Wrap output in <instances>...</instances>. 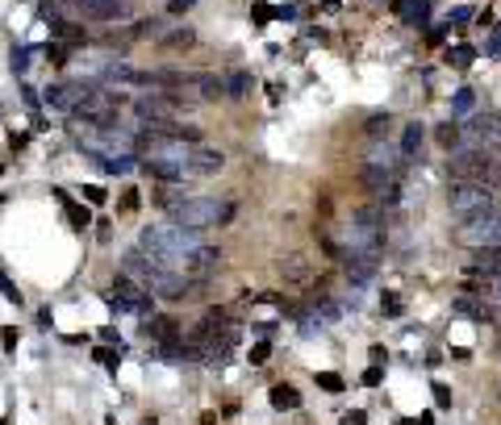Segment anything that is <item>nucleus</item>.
Masks as SVG:
<instances>
[{
    "mask_svg": "<svg viewBox=\"0 0 501 425\" xmlns=\"http://www.w3.org/2000/svg\"><path fill=\"white\" fill-rule=\"evenodd\" d=\"M318 388H326V392H343L347 384H343L339 371H318Z\"/></svg>",
    "mask_w": 501,
    "mask_h": 425,
    "instance_id": "obj_31",
    "label": "nucleus"
},
{
    "mask_svg": "<svg viewBox=\"0 0 501 425\" xmlns=\"http://www.w3.org/2000/svg\"><path fill=\"white\" fill-rule=\"evenodd\" d=\"M468 275H485V280H501V246L498 250H477Z\"/></svg>",
    "mask_w": 501,
    "mask_h": 425,
    "instance_id": "obj_16",
    "label": "nucleus"
},
{
    "mask_svg": "<svg viewBox=\"0 0 501 425\" xmlns=\"http://www.w3.org/2000/svg\"><path fill=\"white\" fill-rule=\"evenodd\" d=\"M472 21H477V13H472L468 4H460V8L447 13V25H472Z\"/></svg>",
    "mask_w": 501,
    "mask_h": 425,
    "instance_id": "obj_33",
    "label": "nucleus"
},
{
    "mask_svg": "<svg viewBox=\"0 0 501 425\" xmlns=\"http://www.w3.org/2000/svg\"><path fill=\"white\" fill-rule=\"evenodd\" d=\"M472 109H477V92H472V88L452 92V113H456V117H468Z\"/></svg>",
    "mask_w": 501,
    "mask_h": 425,
    "instance_id": "obj_23",
    "label": "nucleus"
},
{
    "mask_svg": "<svg viewBox=\"0 0 501 425\" xmlns=\"http://www.w3.org/2000/svg\"><path fill=\"white\" fill-rule=\"evenodd\" d=\"M330 242H334L339 259L343 255H380V246H385V209H376V205L351 209V217L330 234Z\"/></svg>",
    "mask_w": 501,
    "mask_h": 425,
    "instance_id": "obj_2",
    "label": "nucleus"
},
{
    "mask_svg": "<svg viewBox=\"0 0 501 425\" xmlns=\"http://www.w3.org/2000/svg\"><path fill=\"white\" fill-rule=\"evenodd\" d=\"M159 29H163V17H151V21H138V38H159Z\"/></svg>",
    "mask_w": 501,
    "mask_h": 425,
    "instance_id": "obj_35",
    "label": "nucleus"
},
{
    "mask_svg": "<svg viewBox=\"0 0 501 425\" xmlns=\"http://www.w3.org/2000/svg\"><path fill=\"white\" fill-rule=\"evenodd\" d=\"M151 200H155L163 213H171L176 205H184V200H188V192H184L180 184H163V188H155V192H151Z\"/></svg>",
    "mask_w": 501,
    "mask_h": 425,
    "instance_id": "obj_18",
    "label": "nucleus"
},
{
    "mask_svg": "<svg viewBox=\"0 0 501 425\" xmlns=\"http://www.w3.org/2000/svg\"><path fill=\"white\" fill-rule=\"evenodd\" d=\"M452 309H456L460 317H472V321H481V317H485V305H481V300H472V296H460Z\"/></svg>",
    "mask_w": 501,
    "mask_h": 425,
    "instance_id": "obj_27",
    "label": "nucleus"
},
{
    "mask_svg": "<svg viewBox=\"0 0 501 425\" xmlns=\"http://www.w3.org/2000/svg\"><path fill=\"white\" fill-rule=\"evenodd\" d=\"M117 355H121V351H113V346H96V351H92V359H96L100 367H109V371H117Z\"/></svg>",
    "mask_w": 501,
    "mask_h": 425,
    "instance_id": "obj_30",
    "label": "nucleus"
},
{
    "mask_svg": "<svg viewBox=\"0 0 501 425\" xmlns=\"http://www.w3.org/2000/svg\"><path fill=\"white\" fill-rule=\"evenodd\" d=\"M380 313H385V317H401V313H406L401 296H397V292H385V300H380Z\"/></svg>",
    "mask_w": 501,
    "mask_h": 425,
    "instance_id": "obj_29",
    "label": "nucleus"
},
{
    "mask_svg": "<svg viewBox=\"0 0 501 425\" xmlns=\"http://www.w3.org/2000/svg\"><path fill=\"white\" fill-rule=\"evenodd\" d=\"M268 355H272V342H268V338L251 346V363H255V367H259V363H268Z\"/></svg>",
    "mask_w": 501,
    "mask_h": 425,
    "instance_id": "obj_39",
    "label": "nucleus"
},
{
    "mask_svg": "<svg viewBox=\"0 0 501 425\" xmlns=\"http://www.w3.org/2000/svg\"><path fill=\"white\" fill-rule=\"evenodd\" d=\"M100 342H105V346H117V351H121V338H117V330H113V326H105V330H100Z\"/></svg>",
    "mask_w": 501,
    "mask_h": 425,
    "instance_id": "obj_44",
    "label": "nucleus"
},
{
    "mask_svg": "<svg viewBox=\"0 0 501 425\" xmlns=\"http://www.w3.org/2000/svg\"><path fill=\"white\" fill-rule=\"evenodd\" d=\"M368 422V417H364V409H355V413H347V417H343V425H364Z\"/></svg>",
    "mask_w": 501,
    "mask_h": 425,
    "instance_id": "obj_48",
    "label": "nucleus"
},
{
    "mask_svg": "<svg viewBox=\"0 0 501 425\" xmlns=\"http://www.w3.org/2000/svg\"><path fill=\"white\" fill-rule=\"evenodd\" d=\"M105 300H109L113 309L134 313V317H146V313L155 309V296H151L146 288H138L134 280H125V275H117V280H113V288L105 292Z\"/></svg>",
    "mask_w": 501,
    "mask_h": 425,
    "instance_id": "obj_8",
    "label": "nucleus"
},
{
    "mask_svg": "<svg viewBox=\"0 0 501 425\" xmlns=\"http://www.w3.org/2000/svg\"><path fill=\"white\" fill-rule=\"evenodd\" d=\"M138 196H142V192L125 188V192H121V209H125V213H134V209H138Z\"/></svg>",
    "mask_w": 501,
    "mask_h": 425,
    "instance_id": "obj_42",
    "label": "nucleus"
},
{
    "mask_svg": "<svg viewBox=\"0 0 501 425\" xmlns=\"http://www.w3.org/2000/svg\"><path fill=\"white\" fill-rule=\"evenodd\" d=\"M167 217H171V225H184V230H209V225H226L234 217V205H226L217 196H188Z\"/></svg>",
    "mask_w": 501,
    "mask_h": 425,
    "instance_id": "obj_5",
    "label": "nucleus"
},
{
    "mask_svg": "<svg viewBox=\"0 0 501 425\" xmlns=\"http://www.w3.org/2000/svg\"><path fill=\"white\" fill-rule=\"evenodd\" d=\"M389 129H393V117H389V113H376V117H368V125H364V134H368L372 142L389 138Z\"/></svg>",
    "mask_w": 501,
    "mask_h": 425,
    "instance_id": "obj_24",
    "label": "nucleus"
},
{
    "mask_svg": "<svg viewBox=\"0 0 501 425\" xmlns=\"http://www.w3.org/2000/svg\"><path fill=\"white\" fill-rule=\"evenodd\" d=\"M192 4H196V0H171V4H167V13H171V17H184Z\"/></svg>",
    "mask_w": 501,
    "mask_h": 425,
    "instance_id": "obj_45",
    "label": "nucleus"
},
{
    "mask_svg": "<svg viewBox=\"0 0 501 425\" xmlns=\"http://www.w3.org/2000/svg\"><path fill=\"white\" fill-rule=\"evenodd\" d=\"M50 196H59V205H63V213H67V221L75 225V230H88L92 225V213H88V205H75L63 188H50Z\"/></svg>",
    "mask_w": 501,
    "mask_h": 425,
    "instance_id": "obj_15",
    "label": "nucleus"
},
{
    "mask_svg": "<svg viewBox=\"0 0 501 425\" xmlns=\"http://www.w3.org/2000/svg\"><path fill=\"white\" fill-rule=\"evenodd\" d=\"M477 58V46H468V42H456V46H447V63L452 67H468Z\"/></svg>",
    "mask_w": 501,
    "mask_h": 425,
    "instance_id": "obj_25",
    "label": "nucleus"
},
{
    "mask_svg": "<svg viewBox=\"0 0 501 425\" xmlns=\"http://www.w3.org/2000/svg\"><path fill=\"white\" fill-rule=\"evenodd\" d=\"M447 205H452V217L464 225V221H472V217H481V213L498 209V192H493V188H485V184H452Z\"/></svg>",
    "mask_w": 501,
    "mask_h": 425,
    "instance_id": "obj_6",
    "label": "nucleus"
},
{
    "mask_svg": "<svg viewBox=\"0 0 501 425\" xmlns=\"http://www.w3.org/2000/svg\"><path fill=\"white\" fill-rule=\"evenodd\" d=\"M84 196H88V205H105V188H96V184H88Z\"/></svg>",
    "mask_w": 501,
    "mask_h": 425,
    "instance_id": "obj_43",
    "label": "nucleus"
},
{
    "mask_svg": "<svg viewBox=\"0 0 501 425\" xmlns=\"http://www.w3.org/2000/svg\"><path fill=\"white\" fill-rule=\"evenodd\" d=\"M485 50H489L493 58H501V25L493 29V38H489V46H485Z\"/></svg>",
    "mask_w": 501,
    "mask_h": 425,
    "instance_id": "obj_46",
    "label": "nucleus"
},
{
    "mask_svg": "<svg viewBox=\"0 0 501 425\" xmlns=\"http://www.w3.org/2000/svg\"><path fill=\"white\" fill-rule=\"evenodd\" d=\"M272 17H276V13H272V8H268V4H255V21H259V25H268V21H272Z\"/></svg>",
    "mask_w": 501,
    "mask_h": 425,
    "instance_id": "obj_47",
    "label": "nucleus"
},
{
    "mask_svg": "<svg viewBox=\"0 0 501 425\" xmlns=\"http://www.w3.org/2000/svg\"><path fill=\"white\" fill-rule=\"evenodd\" d=\"M268 396H272V409H280V413H284V409H301V392H297L293 384H272Z\"/></svg>",
    "mask_w": 501,
    "mask_h": 425,
    "instance_id": "obj_20",
    "label": "nucleus"
},
{
    "mask_svg": "<svg viewBox=\"0 0 501 425\" xmlns=\"http://www.w3.org/2000/svg\"><path fill=\"white\" fill-rule=\"evenodd\" d=\"M184 92H192V100H230L226 75H213V71H188L184 75Z\"/></svg>",
    "mask_w": 501,
    "mask_h": 425,
    "instance_id": "obj_10",
    "label": "nucleus"
},
{
    "mask_svg": "<svg viewBox=\"0 0 501 425\" xmlns=\"http://www.w3.org/2000/svg\"><path fill=\"white\" fill-rule=\"evenodd\" d=\"M50 38H63V42H88V29L79 21H63V17H50Z\"/></svg>",
    "mask_w": 501,
    "mask_h": 425,
    "instance_id": "obj_17",
    "label": "nucleus"
},
{
    "mask_svg": "<svg viewBox=\"0 0 501 425\" xmlns=\"http://www.w3.org/2000/svg\"><path fill=\"white\" fill-rule=\"evenodd\" d=\"M226 92H230V100H242V96L251 92V71H234V75H226Z\"/></svg>",
    "mask_w": 501,
    "mask_h": 425,
    "instance_id": "obj_22",
    "label": "nucleus"
},
{
    "mask_svg": "<svg viewBox=\"0 0 501 425\" xmlns=\"http://www.w3.org/2000/svg\"><path fill=\"white\" fill-rule=\"evenodd\" d=\"M380 380H385V363H372V367L364 371V384H368V388H376Z\"/></svg>",
    "mask_w": 501,
    "mask_h": 425,
    "instance_id": "obj_41",
    "label": "nucleus"
},
{
    "mask_svg": "<svg viewBox=\"0 0 501 425\" xmlns=\"http://www.w3.org/2000/svg\"><path fill=\"white\" fill-rule=\"evenodd\" d=\"M401 425H418V422H401Z\"/></svg>",
    "mask_w": 501,
    "mask_h": 425,
    "instance_id": "obj_49",
    "label": "nucleus"
},
{
    "mask_svg": "<svg viewBox=\"0 0 501 425\" xmlns=\"http://www.w3.org/2000/svg\"><path fill=\"white\" fill-rule=\"evenodd\" d=\"M314 271H309V263H301V259H288L284 263V280H293V284H305Z\"/></svg>",
    "mask_w": 501,
    "mask_h": 425,
    "instance_id": "obj_28",
    "label": "nucleus"
},
{
    "mask_svg": "<svg viewBox=\"0 0 501 425\" xmlns=\"http://www.w3.org/2000/svg\"><path fill=\"white\" fill-rule=\"evenodd\" d=\"M29 54H33V46H21V50H13V71H17V75H25V67H29Z\"/></svg>",
    "mask_w": 501,
    "mask_h": 425,
    "instance_id": "obj_36",
    "label": "nucleus"
},
{
    "mask_svg": "<svg viewBox=\"0 0 501 425\" xmlns=\"http://www.w3.org/2000/svg\"><path fill=\"white\" fill-rule=\"evenodd\" d=\"M75 13L84 21H125V0H79Z\"/></svg>",
    "mask_w": 501,
    "mask_h": 425,
    "instance_id": "obj_11",
    "label": "nucleus"
},
{
    "mask_svg": "<svg viewBox=\"0 0 501 425\" xmlns=\"http://www.w3.org/2000/svg\"><path fill=\"white\" fill-rule=\"evenodd\" d=\"M498 355H501V342H498Z\"/></svg>",
    "mask_w": 501,
    "mask_h": 425,
    "instance_id": "obj_50",
    "label": "nucleus"
},
{
    "mask_svg": "<svg viewBox=\"0 0 501 425\" xmlns=\"http://www.w3.org/2000/svg\"><path fill=\"white\" fill-rule=\"evenodd\" d=\"M0 296H4L8 305H21V288H17V284L4 275V267H0Z\"/></svg>",
    "mask_w": 501,
    "mask_h": 425,
    "instance_id": "obj_32",
    "label": "nucleus"
},
{
    "mask_svg": "<svg viewBox=\"0 0 501 425\" xmlns=\"http://www.w3.org/2000/svg\"><path fill=\"white\" fill-rule=\"evenodd\" d=\"M431 392H435V405H439V409H452V388H447V384H439V380H435V384H431Z\"/></svg>",
    "mask_w": 501,
    "mask_h": 425,
    "instance_id": "obj_37",
    "label": "nucleus"
},
{
    "mask_svg": "<svg viewBox=\"0 0 501 425\" xmlns=\"http://www.w3.org/2000/svg\"><path fill=\"white\" fill-rule=\"evenodd\" d=\"M188 167H192V179H201V175H217V171L226 167V154L213 150V146H196L192 159H188Z\"/></svg>",
    "mask_w": 501,
    "mask_h": 425,
    "instance_id": "obj_12",
    "label": "nucleus"
},
{
    "mask_svg": "<svg viewBox=\"0 0 501 425\" xmlns=\"http://www.w3.org/2000/svg\"><path fill=\"white\" fill-rule=\"evenodd\" d=\"M422 142H426V125H422V121H410V125L401 129V159L414 163L418 150H422Z\"/></svg>",
    "mask_w": 501,
    "mask_h": 425,
    "instance_id": "obj_14",
    "label": "nucleus"
},
{
    "mask_svg": "<svg viewBox=\"0 0 501 425\" xmlns=\"http://www.w3.org/2000/svg\"><path fill=\"white\" fill-rule=\"evenodd\" d=\"M192 42H196V33H192V29H180V33H167V38H163V46H171V50L192 46Z\"/></svg>",
    "mask_w": 501,
    "mask_h": 425,
    "instance_id": "obj_34",
    "label": "nucleus"
},
{
    "mask_svg": "<svg viewBox=\"0 0 501 425\" xmlns=\"http://www.w3.org/2000/svg\"><path fill=\"white\" fill-rule=\"evenodd\" d=\"M456 242L468 246L472 255L477 250H498L501 246V205L489 209V213H481V217H472V221H464L460 234H456Z\"/></svg>",
    "mask_w": 501,
    "mask_h": 425,
    "instance_id": "obj_7",
    "label": "nucleus"
},
{
    "mask_svg": "<svg viewBox=\"0 0 501 425\" xmlns=\"http://www.w3.org/2000/svg\"><path fill=\"white\" fill-rule=\"evenodd\" d=\"M75 146L88 154V159H117V154H142V138L138 129H121V125H109V129H92V134H75Z\"/></svg>",
    "mask_w": 501,
    "mask_h": 425,
    "instance_id": "obj_3",
    "label": "nucleus"
},
{
    "mask_svg": "<svg viewBox=\"0 0 501 425\" xmlns=\"http://www.w3.org/2000/svg\"><path fill=\"white\" fill-rule=\"evenodd\" d=\"M46 58H50L54 67H67V46H59V42H50V46H46Z\"/></svg>",
    "mask_w": 501,
    "mask_h": 425,
    "instance_id": "obj_38",
    "label": "nucleus"
},
{
    "mask_svg": "<svg viewBox=\"0 0 501 425\" xmlns=\"http://www.w3.org/2000/svg\"><path fill=\"white\" fill-rule=\"evenodd\" d=\"M176 330H180L176 317H151V321H146V338H151V342H171V338H180Z\"/></svg>",
    "mask_w": 501,
    "mask_h": 425,
    "instance_id": "obj_19",
    "label": "nucleus"
},
{
    "mask_svg": "<svg viewBox=\"0 0 501 425\" xmlns=\"http://www.w3.org/2000/svg\"><path fill=\"white\" fill-rule=\"evenodd\" d=\"M376 263H380V255H343V275L351 284H368L376 275Z\"/></svg>",
    "mask_w": 501,
    "mask_h": 425,
    "instance_id": "obj_13",
    "label": "nucleus"
},
{
    "mask_svg": "<svg viewBox=\"0 0 501 425\" xmlns=\"http://www.w3.org/2000/svg\"><path fill=\"white\" fill-rule=\"evenodd\" d=\"M125 4H130V0H125Z\"/></svg>",
    "mask_w": 501,
    "mask_h": 425,
    "instance_id": "obj_51",
    "label": "nucleus"
},
{
    "mask_svg": "<svg viewBox=\"0 0 501 425\" xmlns=\"http://www.w3.org/2000/svg\"><path fill=\"white\" fill-rule=\"evenodd\" d=\"M452 184H485V188H501V154L493 150H456L452 163Z\"/></svg>",
    "mask_w": 501,
    "mask_h": 425,
    "instance_id": "obj_4",
    "label": "nucleus"
},
{
    "mask_svg": "<svg viewBox=\"0 0 501 425\" xmlns=\"http://www.w3.org/2000/svg\"><path fill=\"white\" fill-rule=\"evenodd\" d=\"M134 154H117V159H100V171L105 175H125V171H134Z\"/></svg>",
    "mask_w": 501,
    "mask_h": 425,
    "instance_id": "obj_26",
    "label": "nucleus"
},
{
    "mask_svg": "<svg viewBox=\"0 0 501 425\" xmlns=\"http://www.w3.org/2000/svg\"><path fill=\"white\" fill-rule=\"evenodd\" d=\"M138 250L163 259L171 271L188 275V280H209L222 267V250L209 246L201 238V230H184V225H151L138 234Z\"/></svg>",
    "mask_w": 501,
    "mask_h": 425,
    "instance_id": "obj_1",
    "label": "nucleus"
},
{
    "mask_svg": "<svg viewBox=\"0 0 501 425\" xmlns=\"http://www.w3.org/2000/svg\"><path fill=\"white\" fill-rule=\"evenodd\" d=\"M435 138H439V146H443V150H452V154H456V150L464 146V125H456V121H443V125L435 129Z\"/></svg>",
    "mask_w": 501,
    "mask_h": 425,
    "instance_id": "obj_21",
    "label": "nucleus"
},
{
    "mask_svg": "<svg viewBox=\"0 0 501 425\" xmlns=\"http://www.w3.org/2000/svg\"><path fill=\"white\" fill-rule=\"evenodd\" d=\"M92 92H96V88L84 83V79H63V83H50V88L42 92V100H46L50 109H71V113H75Z\"/></svg>",
    "mask_w": 501,
    "mask_h": 425,
    "instance_id": "obj_9",
    "label": "nucleus"
},
{
    "mask_svg": "<svg viewBox=\"0 0 501 425\" xmlns=\"http://www.w3.org/2000/svg\"><path fill=\"white\" fill-rule=\"evenodd\" d=\"M17 338H21V334H17V330H13V326H4V330H0V346H4V351H8V355H13V351H17Z\"/></svg>",
    "mask_w": 501,
    "mask_h": 425,
    "instance_id": "obj_40",
    "label": "nucleus"
}]
</instances>
